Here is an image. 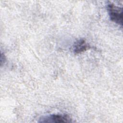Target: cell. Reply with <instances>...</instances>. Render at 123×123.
Instances as JSON below:
<instances>
[{
  "label": "cell",
  "mask_w": 123,
  "mask_h": 123,
  "mask_svg": "<svg viewBox=\"0 0 123 123\" xmlns=\"http://www.w3.org/2000/svg\"><path fill=\"white\" fill-rule=\"evenodd\" d=\"M107 8L110 19L112 22L122 26V8L118 7L113 3H109L107 6Z\"/></svg>",
  "instance_id": "obj_1"
},
{
  "label": "cell",
  "mask_w": 123,
  "mask_h": 123,
  "mask_svg": "<svg viewBox=\"0 0 123 123\" xmlns=\"http://www.w3.org/2000/svg\"><path fill=\"white\" fill-rule=\"evenodd\" d=\"M72 119L66 114H53L44 116L40 119L41 123H69Z\"/></svg>",
  "instance_id": "obj_2"
},
{
  "label": "cell",
  "mask_w": 123,
  "mask_h": 123,
  "mask_svg": "<svg viewBox=\"0 0 123 123\" xmlns=\"http://www.w3.org/2000/svg\"><path fill=\"white\" fill-rule=\"evenodd\" d=\"M90 48V46L86 42L85 40L80 39L74 43L73 46V51L74 53L79 54Z\"/></svg>",
  "instance_id": "obj_3"
}]
</instances>
